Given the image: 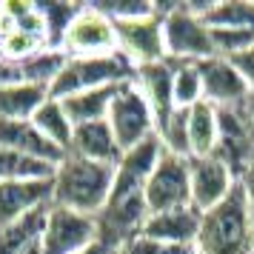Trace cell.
I'll use <instances>...</instances> for the list:
<instances>
[{
  "label": "cell",
  "mask_w": 254,
  "mask_h": 254,
  "mask_svg": "<svg viewBox=\"0 0 254 254\" xmlns=\"http://www.w3.org/2000/svg\"><path fill=\"white\" fill-rule=\"evenodd\" d=\"M163 157V146L157 134L134 149L123 151V157L115 169V183L109 191L106 206L94 217L97 223V243L106 249H117L134 240L149 217L146 203V180L154 172L157 160Z\"/></svg>",
  "instance_id": "6da1fadb"
},
{
  "label": "cell",
  "mask_w": 254,
  "mask_h": 254,
  "mask_svg": "<svg viewBox=\"0 0 254 254\" xmlns=\"http://www.w3.org/2000/svg\"><path fill=\"white\" fill-rule=\"evenodd\" d=\"M115 169L117 166L94 163L66 151L52 174V203L97 217L109 200V191L115 183Z\"/></svg>",
  "instance_id": "7a4b0ae2"
},
{
  "label": "cell",
  "mask_w": 254,
  "mask_h": 254,
  "mask_svg": "<svg viewBox=\"0 0 254 254\" xmlns=\"http://www.w3.org/2000/svg\"><path fill=\"white\" fill-rule=\"evenodd\" d=\"M197 254H254V217L240 183L220 206L203 211Z\"/></svg>",
  "instance_id": "3957f363"
},
{
  "label": "cell",
  "mask_w": 254,
  "mask_h": 254,
  "mask_svg": "<svg viewBox=\"0 0 254 254\" xmlns=\"http://www.w3.org/2000/svg\"><path fill=\"white\" fill-rule=\"evenodd\" d=\"M163 37L166 60L172 63H200L217 58L211 29L200 17V3H163Z\"/></svg>",
  "instance_id": "277c9868"
},
{
  "label": "cell",
  "mask_w": 254,
  "mask_h": 254,
  "mask_svg": "<svg viewBox=\"0 0 254 254\" xmlns=\"http://www.w3.org/2000/svg\"><path fill=\"white\" fill-rule=\"evenodd\" d=\"M134 77V66L123 55H109V58H69L60 69L55 83L49 86V97L66 100L71 94L89 92V89H103V86H120Z\"/></svg>",
  "instance_id": "5b68a950"
},
{
  "label": "cell",
  "mask_w": 254,
  "mask_h": 254,
  "mask_svg": "<svg viewBox=\"0 0 254 254\" xmlns=\"http://www.w3.org/2000/svg\"><path fill=\"white\" fill-rule=\"evenodd\" d=\"M106 123L115 131V140L120 151H128L146 143L157 134V123H154V115H151L146 97L140 94L134 77L117 86V94L112 106H109V115H106Z\"/></svg>",
  "instance_id": "8992f818"
},
{
  "label": "cell",
  "mask_w": 254,
  "mask_h": 254,
  "mask_svg": "<svg viewBox=\"0 0 254 254\" xmlns=\"http://www.w3.org/2000/svg\"><path fill=\"white\" fill-rule=\"evenodd\" d=\"M117 52L140 69L166 60V37H163V3H154V12L134 20L115 23Z\"/></svg>",
  "instance_id": "52a82bcc"
},
{
  "label": "cell",
  "mask_w": 254,
  "mask_h": 254,
  "mask_svg": "<svg viewBox=\"0 0 254 254\" xmlns=\"http://www.w3.org/2000/svg\"><path fill=\"white\" fill-rule=\"evenodd\" d=\"M40 246L46 254H83L97 246V223L89 214L52 203Z\"/></svg>",
  "instance_id": "ba28073f"
},
{
  "label": "cell",
  "mask_w": 254,
  "mask_h": 254,
  "mask_svg": "<svg viewBox=\"0 0 254 254\" xmlns=\"http://www.w3.org/2000/svg\"><path fill=\"white\" fill-rule=\"evenodd\" d=\"M60 49L69 58H109V55H120L117 52L115 23L103 12H97L92 3H83L80 14L71 20Z\"/></svg>",
  "instance_id": "9c48e42d"
},
{
  "label": "cell",
  "mask_w": 254,
  "mask_h": 254,
  "mask_svg": "<svg viewBox=\"0 0 254 254\" xmlns=\"http://www.w3.org/2000/svg\"><path fill=\"white\" fill-rule=\"evenodd\" d=\"M220 131H217V146H214V157L223 160L231 169V174L240 177L254 163V126L246 117L243 106L237 109H217Z\"/></svg>",
  "instance_id": "30bf717a"
},
{
  "label": "cell",
  "mask_w": 254,
  "mask_h": 254,
  "mask_svg": "<svg viewBox=\"0 0 254 254\" xmlns=\"http://www.w3.org/2000/svg\"><path fill=\"white\" fill-rule=\"evenodd\" d=\"M146 203H149V214L191 206L189 157H177V154L163 151V157L157 160L154 172L146 180Z\"/></svg>",
  "instance_id": "8fae6325"
},
{
  "label": "cell",
  "mask_w": 254,
  "mask_h": 254,
  "mask_svg": "<svg viewBox=\"0 0 254 254\" xmlns=\"http://www.w3.org/2000/svg\"><path fill=\"white\" fill-rule=\"evenodd\" d=\"M189 186H191V206L203 214L208 208L220 206L237 189V177L214 154L189 157Z\"/></svg>",
  "instance_id": "7c38bea8"
},
{
  "label": "cell",
  "mask_w": 254,
  "mask_h": 254,
  "mask_svg": "<svg viewBox=\"0 0 254 254\" xmlns=\"http://www.w3.org/2000/svg\"><path fill=\"white\" fill-rule=\"evenodd\" d=\"M200 77H203V100L214 109H237L249 97V86L243 83L240 71L226 58L200 60Z\"/></svg>",
  "instance_id": "4fadbf2b"
},
{
  "label": "cell",
  "mask_w": 254,
  "mask_h": 254,
  "mask_svg": "<svg viewBox=\"0 0 254 254\" xmlns=\"http://www.w3.org/2000/svg\"><path fill=\"white\" fill-rule=\"evenodd\" d=\"M134 83H137L140 94L146 97L151 115H154V123L160 128L177 109L174 106V63L160 60L151 66H140V69H134Z\"/></svg>",
  "instance_id": "5bb4252c"
},
{
  "label": "cell",
  "mask_w": 254,
  "mask_h": 254,
  "mask_svg": "<svg viewBox=\"0 0 254 254\" xmlns=\"http://www.w3.org/2000/svg\"><path fill=\"white\" fill-rule=\"evenodd\" d=\"M200 220H203V214L194 206L154 211L146 217L140 234L160 243H174V246H194L197 234H200Z\"/></svg>",
  "instance_id": "9a60e30c"
},
{
  "label": "cell",
  "mask_w": 254,
  "mask_h": 254,
  "mask_svg": "<svg viewBox=\"0 0 254 254\" xmlns=\"http://www.w3.org/2000/svg\"><path fill=\"white\" fill-rule=\"evenodd\" d=\"M52 206V180H12L0 183V226Z\"/></svg>",
  "instance_id": "2e32d148"
},
{
  "label": "cell",
  "mask_w": 254,
  "mask_h": 254,
  "mask_svg": "<svg viewBox=\"0 0 254 254\" xmlns=\"http://www.w3.org/2000/svg\"><path fill=\"white\" fill-rule=\"evenodd\" d=\"M0 149H12L37 160L58 166L66 151H60L55 143H49L32 120H0Z\"/></svg>",
  "instance_id": "e0dca14e"
},
{
  "label": "cell",
  "mask_w": 254,
  "mask_h": 254,
  "mask_svg": "<svg viewBox=\"0 0 254 254\" xmlns=\"http://www.w3.org/2000/svg\"><path fill=\"white\" fill-rule=\"evenodd\" d=\"M69 151L77 154V157H86V160L106 163V166H117L120 157H123V151H120L115 140V131L106 120L74 126V137H71Z\"/></svg>",
  "instance_id": "ac0fdd59"
},
{
  "label": "cell",
  "mask_w": 254,
  "mask_h": 254,
  "mask_svg": "<svg viewBox=\"0 0 254 254\" xmlns=\"http://www.w3.org/2000/svg\"><path fill=\"white\" fill-rule=\"evenodd\" d=\"M46 97L49 89L37 83H0V120H32L37 109L46 103Z\"/></svg>",
  "instance_id": "d6986e66"
},
{
  "label": "cell",
  "mask_w": 254,
  "mask_h": 254,
  "mask_svg": "<svg viewBox=\"0 0 254 254\" xmlns=\"http://www.w3.org/2000/svg\"><path fill=\"white\" fill-rule=\"evenodd\" d=\"M200 17L208 29H243L254 32V3L249 0H211L200 3Z\"/></svg>",
  "instance_id": "ffe728a7"
},
{
  "label": "cell",
  "mask_w": 254,
  "mask_h": 254,
  "mask_svg": "<svg viewBox=\"0 0 254 254\" xmlns=\"http://www.w3.org/2000/svg\"><path fill=\"white\" fill-rule=\"evenodd\" d=\"M46 214L49 206L14 220L9 226H0V254H23L29 246L40 243L43 229H46Z\"/></svg>",
  "instance_id": "44dd1931"
},
{
  "label": "cell",
  "mask_w": 254,
  "mask_h": 254,
  "mask_svg": "<svg viewBox=\"0 0 254 254\" xmlns=\"http://www.w3.org/2000/svg\"><path fill=\"white\" fill-rule=\"evenodd\" d=\"M117 86H103V89H89V92L71 94L66 100H60L66 115L74 126H83V123H97V120H106L109 115V106L115 100Z\"/></svg>",
  "instance_id": "7402d4cb"
},
{
  "label": "cell",
  "mask_w": 254,
  "mask_h": 254,
  "mask_svg": "<svg viewBox=\"0 0 254 254\" xmlns=\"http://www.w3.org/2000/svg\"><path fill=\"white\" fill-rule=\"evenodd\" d=\"M217 131H220V120H217V109L211 103H197L189 109V143H191V157H206L214 154L217 146Z\"/></svg>",
  "instance_id": "603a6c76"
},
{
  "label": "cell",
  "mask_w": 254,
  "mask_h": 254,
  "mask_svg": "<svg viewBox=\"0 0 254 254\" xmlns=\"http://www.w3.org/2000/svg\"><path fill=\"white\" fill-rule=\"evenodd\" d=\"M32 123H35L37 131H40L49 143H55L60 151H69L71 137H74V123L69 120V115H66V109H63L60 100L46 97V103L35 112Z\"/></svg>",
  "instance_id": "cb8c5ba5"
},
{
  "label": "cell",
  "mask_w": 254,
  "mask_h": 254,
  "mask_svg": "<svg viewBox=\"0 0 254 254\" xmlns=\"http://www.w3.org/2000/svg\"><path fill=\"white\" fill-rule=\"evenodd\" d=\"M55 166L12 149H0V183L12 180H52Z\"/></svg>",
  "instance_id": "d4e9b609"
},
{
  "label": "cell",
  "mask_w": 254,
  "mask_h": 254,
  "mask_svg": "<svg viewBox=\"0 0 254 254\" xmlns=\"http://www.w3.org/2000/svg\"><path fill=\"white\" fill-rule=\"evenodd\" d=\"M40 17H43V26H46V40L52 49L63 46V37L69 32L71 20L80 14L83 3H66V0H46V3H35Z\"/></svg>",
  "instance_id": "484cf974"
},
{
  "label": "cell",
  "mask_w": 254,
  "mask_h": 254,
  "mask_svg": "<svg viewBox=\"0 0 254 254\" xmlns=\"http://www.w3.org/2000/svg\"><path fill=\"white\" fill-rule=\"evenodd\" d=\"M157 140L166 154L177 157H191V143H189V109H174L172 117L157 128Z\"/></svg>",
  "instance_id": "4316f807"
},
{
  "label": "cell",
  "mask_w": 254,
  "mask_h": 254,
  "mask_svg": "<svg viewBox=\"0 0 254 254\" xmlns=\"http://www.w3.org/2000/svg\"><path fill=\"white\" fill-rule=\"evenodd\" d=\"M203 103V77L197 63H174V106L191 109Z\"/></svg>",
  "instance_id": "83f0119b"
},
{
  "label": "cell",
  "mask_w": 254,
  "mask_h": 254,
  "mask_svg": "<svg viewBox=\"0 0 254 254\" xmlns=\"http://www.w3.org/2000/svg\"><path fill=\"white\" fill-rule=\"evenodd\" d=\"M92 6L97 12H103L112 23L146 17V14L154 12V3H149V0H94Z\"/></svg>",
  "instance_id": "f1b7e54d"
},
{
  "label": "cell",
  "mask_w": 254,
  "mask_h": 254,
  "mask_svg": "<svg viewBox=\"0 0 254 254\" xmlns=\"http://www.w3.org/2000/svg\"><path fill=\"white\" fill-rule=\"evenodd\" d=\"M211 43L217 58H234L246 49L254 46V32H243V29H211Z\"/></svg>",
  "instance_id": "f546056e"
},
{
  "label": "cell",
  "mask_w": 254,
  "mask_h": 254,
  "mask_svg": "<svg viewBox=\"0 0 254 254\" xmlns=\"http://www.w3.org/2000/svg\"><path fill=\"white\" fill-rule=\"evenodd\" d=\"M126 252L128 254H197L194 246H174V243H160V240H151V237H143L137 234L134 240L126 243Z\"/></svg>",
  "instance_id": "4dcf8cb0"
},
{
  "label": "cell",
  "mask_w": 254,
  "mask_h": 254,
  "mask_svg": "<svg viewBox=\"0 0 254 254\" xmlns=\"http://www.w3.org/2000/svg\"><path fill=\"white\" fill-rule=\"evenodd\" d=\"M229 60H231V66L240 71L243 83L249 86V94H254V46L240 52V55H234V58H229Z\"/></svg>",
  "instance_id": "1f68e13d"
},
{
  "label": "cell",
  "mask_w": 254,
  "mask_h": 254,
  "mask_svg": "<svg viewBox=\"0 0 254 254\" xmlns=\"http://www.w3.org/2000/svg\"><path fill=\"white\" fill-rule=\"evenodd\" d=\"M240 189L246 194V200H249V208H252V217H254V163H252V169L240 177Z\"/></svg>",
  "instance_id": "d6a6232c"
},
{
  "label": "cell",
  "mask_w": 254,
  "mask_h": 254,
  "mask_svg": "<svg viewBox=\"0 0 254 254\" xmlns=\"http://www.w3.org/2000/svg\"><path fill=\"white\" fill-rule=\"evenodd\" d=\"M243 112H246V117L252 120V126H254V94H249V97H246V103H243Z\"/></svg>",
  "instance_id": "836d02e7"
},
{
  "label": "cell",
  "mask_w": 254,
  "mask_h": 254,
  "mask_svg": "<svg viewBox=\"0 0 254 254\" xmlns=\"http://www.w3.org/2000/svg\"><path fill=\"white\" fill-rule=\"evenodd\" d=\"M23 254H46V252H43V246H40V243H35V246H29Z\"/></svg>",
  "instance_id": "e575fe53"
},
{
  "label": "cell",
  "mask_w": 254,
  "mask_h": 254,
  "mask_svg": "<svg viewBox=\"0 0 254 254\" xmlns=\"http://www.w3.org/2000/svg\"><path fill=\"white\" fill-rule=\"evenodd\" d=\"M103 252H106V246H100V243H97V246H92L89 252H83V254H103Z\"/></svg>",
  "instance_id": "d590c367"
},
{
  "label": "cell",
  "mask_w": 254,
  "mask_h": 254,
  "mask_svg": "<svg viewBox=\"0 0 254 254\" xmlns=\"http://www.w3.org/2000/svg\"><path fill=\"white\" fill-rule=\"evenodd\" d=\"M103 254H128V252H126V246H117V249H106Z\"/></svg>",
  "instance_id": "8d00e7d4"
}]
</instances>
